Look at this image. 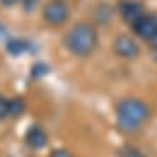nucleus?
Returning <instances> with one entry per match:
<instances>
[{
	"label": "nucleus",
	"instance_id": "1",
	"mask_svg": "<svg viewBox=\"0 0 157 157\" xmlns=\"http://www.w3.org/2000/svg\"><path fill=\"white\" fill-rule=\"evenodd\" d=\"M150 117L147 103L136 98H126L115 108V121L122 133H133L140 129Z\"/></svg>",
	"mask_w": 157,
	"mask_h": 157
},
{
	"label": "nucleus",
	"instance_id": "2",
	"mask_svg": "<svg viewBox=\"0 0 157 157\" xmlns=\"http://www.w3.org/2000/svg\"><path fill=\"white\" fill-rule=\"evenodd\" d=\"M63 42H65V47L72 54H75L78 58H86L96 49L98 33H96V28L91 23H86V21L75 23L65 33Z\"/></svg>",
	"mask_w": 157,
	"mask_h": 157
},
{
	"label": "nucleus",
	"instance_id": "3",
	"mask_svg": "<svg viewBox=\"0 0 157 157\" xmlns=\"http://www.w3.org/2000/svg\"><path fill=\"white\" fill-rule=\"evenodd\" d=\"M70 16L67 0H49L42 9V17L49 26H61Z\"/></svg>",
	"mask_w": 157,
	"mask_h": 157
},
{
	"label": "nucleus",
	"instance_id": "4",
	"mask_svg": "<svg viewBox=\"0 0 157 157\" xmlns=\"http://www.w3.org/2000/svg\"><path fill=\"white\" fill-rule=\"evenodd\" d=\"M112 47L113 52L119 58H124V59H135L140 54V47L136 44V40L131 39L129 35H119L117 39L113 40Z\"/></svg>",
	"mask_w": 157,
	"mask_h": 157
},
{
	"label": "nucleus",
	"instance_id": "5",
	"mask_svg": "<svg viewBox=\"0 0 157 157\" xmlns=\"http://www.w3.org/2000/svg\"><path fill=\"white\" fill-rule=\"evenodd\" d=\"M119 14H121V17L126 25L133 26L145 14V9L141 6V2H138V0H121L119 2Z\"/></svg>",
	"mask_w": 157,
	"mask_h": 157
},
{
	"label": "nucleus",
	"instance_id": "6",
	"mask_svg": "<svg viewBox=\"0 0 157 157\" xmlns=\"http://www.w3.org/2000/svg\"><path fill=\"white\" fill-rule=\"evenodd\" d=\"M131 28L140 39L148 42L154 35H157V14H147L145 12Z\"/></svg>",
	"mask_w": 157,
	"mask_h": 157
},
{
	"label": "nucleus",
	"instance_id": "7",
	"mask_svg": "<svg viewBox=\"0 0 157 157\" xmlns=\"http://www.w3.org/2000/svg\"><path fill=\"white\" fill-rule=\"evenodd\" d=\"M25 141H26V145L30 148H35V150H39L42 147L47 145V135H45V131L40 126H30L28 131H26V135H25Z\"/></svg>",
	"mask_w": 157,
	"mask_h": 157
},
{
	"label": "nucleus",
	"instance_id": "8",
	"mask_svg": "<svg viewBox=\"0 0 157 157\" xmlns=\"http://www.w3.org/2000/svg\"><path fill=\"white\" fill-rule=\"evenodd\" d=\"M26 108V103L23 98H11V117H17L21 115Z\"/></svg>",
	"mask_w": 157,
	"mask_h": 157
},
{
	"label": "nucleus",
	"instance_id": "9",
	"mask_svg": "<svg viewBox=\"0 0 157 157\" xmlns=\"http://www.w3.org/2000/svg\"><path fill=\"white\" fill-rule=\"evenodd\" d=\"M7 45H9L7 51H9L11 54H21V52H25V51L28 49V44H26L25 40H17V39H12Z\"/></svg>",
	"mask_w": 157,
	"mask_h": 157
},
{
	"label": "nucleus",
	"instance_id": "10",
	"mask_svg": "<svg viewBox=\"0 0 157 157\" xmlns=\"http://www.w3.org/2000/svg\"><path fill=\"white\" fill-rule=\"evenodd\" d=\"M11 117V100L0 94V121Z\"/></svg>",
	"mask_w": 157,
	"mask_h": 157
},
{
	"label": "nucleus",
	"instance_id": "11",
	"mask_svg": "<svg viewBox=\"0 0 157 157\" xmlns=\"http://www.w3.org/2000/svg\"><path fill=\"white\" fill-rule=\"evenodd\" d=\"M17 2H21L23 6H25V9H28V11H32L33 6L37 4V0H0V4L6 6V7H11V6H14V4H17Z\"/></svg>",
	"mask_w": 157,
	"mask_h": 157
},
{
	"label": "nucleus",
	"instance_id": "12",
	"mask_svg": "<svg viewBox=\"0 0 157 157\" xmlns=\"http://www.w3.org/2000/svg\"><path fill=\"white\" fill-rule=\"evenodd\" d=\"M119 157H143L140 150H136L133 147H124L122 150L119 152Z\"/></svg>",
	"mask_w": 157,
	"mask_h": 157
},
{
	"label": "nucleus",
	"instance_id": "13",
	"mask_svg": "<svg viewBox=\"0 0 157 157\" xmlns=\"http://www.w3.org/2000/svg\"><path fill=\"white\" fill-rule=\"evenodd\" d=\"M148 45H150V51L154 52V56L157 58V35H154V37L148 40Z\"/></svg>",
	"mask_w": 157,
	"mask_h": 157
},
{
	"label": "nucleus",
	"instance_id": "14",
	"mask_svg": "<svg viewBox=\"0 0 157 157\" xmlns=\"http://www.w3.org/2000/svg\"><path fill=\"white\" fill-rule=\"evenodd\" d=\"M51 157H72V155H70L67 150H54L51 154Z\"/></svg>",
	"mask_w": 157,
	"mask_h": 157
}]
</instances>
